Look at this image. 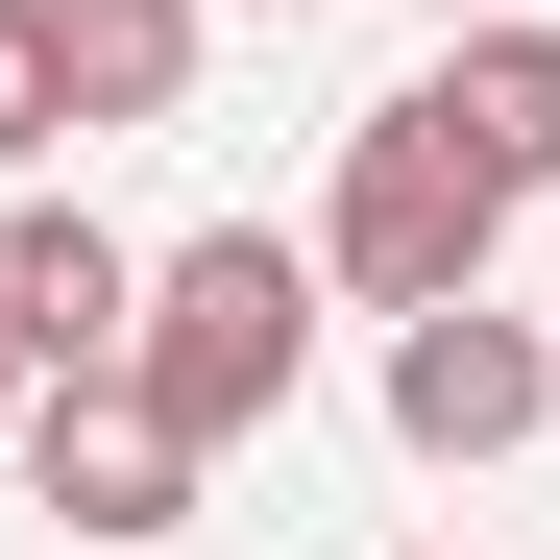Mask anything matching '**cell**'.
I'll return each mask as SVG.
<instances>
[{
    "label": "cell",
    "mask_w": 560,
    "mask_h": 560,
    "mask_svg": "<svg viewBox=\"0 0 560 560\" xmlns=\"http://www.w3.org/2000/svg\"><path fill=\"white\" fill-rule=\"evenodd\" d=\"M196 25H220V0H49L73 122H171V98H196Z\"/></svg>",
    "instance_id": "obj_7"
},
{
    "label": "cell",
    "mask_w": 560,
    "mask_h": 560,
    "mask_svg": "<svg viewBox=\"0 0 560 560\" xmlns=\"http://www.w3.org/2000/svg\"><path fill=\"white\" fill-rule=\"evenodd\" d=\"M415 122L488 171V196H560V25L512 0V25H439V73H415Z\"/></svg>",
    "instance_id": "obj_6"
},
{
    "label": "cell",
    "mask_w": 560,
    "mask_h": 560,
    "mask_svg": "<svg viewBox=\"0 0 560 560\" xmlns=\"http://www.w3.org/2000/svg\"><path fill=\"white\" fill-rule=\"evenodd\" d=\"M415 25H512V0H415Z\"/></svg>",
    "instance_id": "obj_10"
},
{
    "label": "cell",
    "mask_w": 560,
    "mask_h": 560,
    "mask_svg": "<svg viewBox=\"0 0 560 560\" xmlns=\"http://www.w3.org/2000/svg\"><path fill=\"white\" fill-rule=\"evenodd\" d=\"M317 293L341 268L317 244H268V220H196V244H147V317H122V390L196 439V463H244L268 415L317 390Z\"/></svg>",
    "instance_id": "obj_1"
},
{
    "label": "cell",
    "mask_w": 560,
    "mask_h": 560,
    "mask_svg": "<svg viewBox=\"0 0 560 560\" xmlns=\"http://www.w3.org/2000/svg\"><path fill=\"white\" fill-rule=\"evenodd\" d=\"M73 147V73H49V0H0V171Z\"/></svg>",
    "instance_id": "obj_8"
},
{
    "label": "cell",
    "mask_w": 560,
    "mask_h": 560,
    "mask_svg": "<svg viewBox=\"0 0 560 560\" xmlns=\"http://www.w3.org/2000/svg\"><path fill=\"white\" fill-rule=\"evenodd\" d=\"M268 25H293V0H268Z\"/></svg>",
    "instance_id": "obj_11"
},
{
    "label": "cell",
    "mask_w": 560,
    "mask_h": 560,
    "mask_svg": "<svg viewBox=\"0 0 560 560\" xmlns=\"http://www.w3.org/2000/svg\"><path fill=\"white\" fill-rule=\"evenodd\" d=\"M488 244H512V196H488V171H463L415 98L390 122H341V196H317V268H341V293L365 317H439V293H488Z\"/></svg>",
    "instance_id": "obj_2"
},
{
    "label": "cell",
    "mask_w": 560,
    "mask_h": 560,
    "mask_svg": "<svg viewBox=\"0 0 560 560\" xmlns=\"http://www.w3.org/2000/svg\"><path fill=\"white\" fill-rule=\"evenodd\" d=\"M0 463H25V488H49L73 536H98V560H147V536H196V488H220V463L171 439L147 390H122V365H73V390H25V439H0Z\"/></svg>",
    "instance_id": "obj_3"
},
{
    "label": "cell",
    "mask_w": 560,
    "mask_h": 560,
    "mask_svg": "<svg viewBox=\"0 0 560 560\" xmlns=\"http://www.w3.org/2000/svg\"><path fill=\"white\" fill-rule=\"evenodd\" d=\"M390 439H415V463H512V439H560V317H512V293L390 317Z\"/></svg>",
    "instance_id": "obj_4"
},
{
    "label": "cell",
    "mask_w": 560,
    "mask_h": 560,
    "mask_svg": "<svg viewBox=\"0 0 560 560\" xmlns=\"http://www.w3.org/2000/svg\"><path fill=\"white\" fill-rule=\"evenodd\" d=\"M122 317H147V244H122V220L0 196V341H25L49 390H73V365H122Z\"/></svg>",
    "instance_id": "obj_5"
},
{
    "label": "cell",
    "mask_w": 560,
    "mask_h": 560,
    "mask_svg": "<svg viewBox=\"0 0 560 560\" xmlns=\"http://www.w3.org/2000/svg\"><path fill=\"white\" fill-rule=\"evenodd\" d=\"M25 390H49V365H25V341H0V439H25Z\"/></svg>",
    "instance_id": "obj_9"
}]
</instances>
